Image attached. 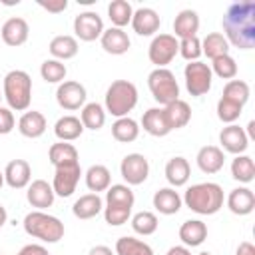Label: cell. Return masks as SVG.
Masks as SVG:
<instances>
[{"label":"cell","mask_w":255,"mask_h":255,"mask_svg":"<svg viewBox=\"0 0 255 255\" xmlns=\"http://www.w3.org/2000/svg\"><path fill=\"white\" fill-rule=\"evenodd\" d=\"M221 26L229 46L251 50L255 46V2L241 0L229 4L221 18Z\"/></svg>","instance_id":"1"},{"label":"cell","mask_w":255,"mask_h":255,"mask_svg":"<svg viewBox=\"0 0 255 255\" xmlns=\"http://www.w3.org/2000/svg\"><path fill=\"white\" fill-rule=\"evenodd\" d=\"M181 201L185 203L187 209H191L197 215H215L225 201L223 187L213 181H201L193 183L185 189Z\"/></svg>","instance_id":"2"},{"label":"cell","mask_w":255,"mask_h":255,"mask_svg":"<svg viewBox=\"0 0 255 255\" xmlns=\"http://www.w3.org/2000/svg\"><path fill=\"white\" fill-rule=\"evenodd\" d=\"M2 98L14 112H26L32 102V78L24 70H10L2 82Z\"/></svg>","instance_id":"3"},{"label":"cell","mask_w":255,"mask_h":255,"mask_svg":"<svg viewBox=\"0 0 255 255\" xmlns=\"http://www.w3.org/2000/svg\"><path fill=\"white\" fill-rule=\"evenodd\" d=\"M135 106H137V88L133 82L116 80L110 84L104 98V110L108 114H112L116 120L126 118Z\"/></svg>","instance_id":"4"},{"label":"cell","mask_w":255,"mask_h":255,"mask_svg":"<svg viewBox=\"0 0 255 255\" xmlns=\"http://www.w3.org/2000/svg\"><path fill=\"white\" fill-rule=\"evenodd\" d=\"M24 231L34 237V239H40L44 243H58L62 237H64V223L56 217V215H50L46 211H30L26 213L24 221Z\"/></svg>","instance_id":"5"},{"label":"cell","mask_w":255,"mask_h":255,"mask_svg":"<svg viewBox=\"0 0 255 255\" xmlns=\"http://www.w3.org/2000/svg\"><path fill=\"white\" fill-rule=\"evenodd\" d=\"M147 88L159 106H167L179 100V84L175 80V74L167 68L151 70L147 76Z\"/></svg>","instance_id":"6"},{"label":"cell","mask_w":255,"mask_h":255,"mask_svg":"<svg viewBox=\"0 0 255 255\" xmlns=\"http://www.w3.org/2000/svg\"><path fill=\"white\" fill-rule=\"evenodd\" d=\"M183 78H185V88L189 92V96L193 98H201L211 90L213 84V74L209 64L197 60V62H189L183 68Z\"/></svg>","instance_id":"7"},{"label":"cell","mask_w":255,"mask_h":255,"mask_svg":"<svg viewBox=\"0 0 255 255\" xmlns=\"http://www.w3.org/2000/svg\"><path fill=\"white\" fill-rule=\"evenodd\" d=\"M179 50V42L173 34H155L147 48V58L155 68H165Z\"/></svg>","instance_id":"8"},{"label":"cell","mask_w":255,"mask_h":255,"mask_svg":"<svg viewBox=\"0 0 255 255\" xmlns=\"http://www.w3.org/2000/svg\"><path fill=\"white\" fill-rule=\"evenodd\" d=\"M86 98H88V92H86L84 84H80L76 80H64L62 84H58L56 102L62 110H66V112L82 110L86 106Z\"/></svg>","instance_id":"9"},{"label":"cell","mask_w":255,"mask_h":255,"mask_svg":"<svg viewBox=\"0 0 255 255\" xmlns=\"http://www.w3.org/2000/svg\"><path fill=\"white\" fill-rule=\"evenodd\" d=\"M82 177V167L78 163H68V165H58L54 167V179H52V189L58 197H70Z\"/></svg>","instance_id":"10"},{"label":"cell","mask_w":255,"mask_h":255,"mask_svg":"<svg viewBox=\"0 0 255 255\" xmlns=\"http://www.w3.org/2000/svg\"><path fill=\"white\" fill-rule=\"evenodd\" d=\"M120 173L126 185H141L149 175V161L141 153H128L120 163Z\"/></svg>","instance_id":"11"},{"label":"cell","mask_w":255,"mask_h":255,"mask_svg":"<svg viewBox=\"0 0 255 255\" xmlns=\"http://www.w3.org/2000/svg\"><path fill=\"white\" fill-rule=\"evenodd\" d=\"M104 20L98 12L94 10H86L80 12L74 18V32H76V40L80 38L82 42H94L104 34Z\"/></svg>","instance_id":"12"},{"label":"cell","mask_w":255,"mask_h":255,"mask_svg":"<svg viewBox=\"0 0 255 255\" xmlns=\"http://www.w3.org/2000/svg\"><path fill=\"white\" fill-rule=\"evenodd\" d=\"M219 143L225 151H229L233 155H241L249 147V137H247V133L241 126L229 124L219 131Z\"/></svg>","instance_id":"13"},{"label":"cell","mask_w":255,"mask_h":255,"mask_svg":"<svg viewBox=\"0 0 255 255\" xmlns=\"http://www.w3.org/2000/svg\"><path fill=\"white\" fill-rule=\"evenodd\" d=\"M26 199L32 207H36L38 211H44L54 205L56 193L52 189V183H48L46 179H34L26 187Z\"/></svg>","instance_id":"14"},{"label":"cell","mask_w":255,"mask_h":255,"mask_svg":"<svg viewBox=\"0 0 255 255\" xmlns=\"http://www.w3.org/2000/svg\"><path fill=\"white\" fill-rule=\"evenodd\" d=\"M129 24H131V28L137 36H153L161 26V18L153 8L141 6V8L133 10V16H131Z\"/></svg>","instance_id":"15"},{"label":"cell","mask_w":255,"mask_h":255,"mask_svg":"<svg viewBox=\"0 0 255 255\" xmlns=\"http://www.w3.org/2000/svg\"><path fill=\"white\" fill-rule=\"evenodd\" d=\"M0 36L4 40L6 46H12V48H18L22 44H26L28 36H30V26L24 18L20 16H12L8 18L4 24H2V30H0Z\"/></svg>","instance_id":"16"},{"label":"cell","mask_w":255,"mask_h":255,"mask_svg":"<svg viewBox=\"0 0 255 255\" xmlns=\"http://www.w3.org/2000/svg\"><path fill=\"white\" fill-rule=\"evenodd\" d=\"M32 181V167L26 159H12L4 167V183L12 189H24Z\"/></svg>","instance_id":"17"},{"label":"cell","mask_w":255,"mask_h":255,"mask_svg":"<svg viewBox=\"0 0 255 255\" xmlns=\"http://www.w3.org/2000/svg\"><path fill=\"white\" fill-rule=\"evenodd\" d=\"M100 44H102V48H104L108 54H112V56H122V54H126V52L129 50L131 40H129V36H128V32H126L124 28H114V26H110V28L104 30V34L100 36Z\"/></svg>","instance_id":"18"},{"label":"cell","mask_w":255,"mask_h":255,"mask_svg":"<svg viewBox=\"0 0 255 255\" xmlns=\"http://www.w3.org/2000/svg\"><path fill=\"white\" fill-rule=\"evenodd\" d=\"M225 203H227V209L231 213H235V215H249L255 209V193L249 187L241 185V187H235V189L229 191Z\"/></svg>","instance_id":"19"},{"label":"cell","mask_w":255,"mask_h":255,"mask_svg":"<svg viewBox=\"0 0 255 255\" xmlns=\"http://www.w3.org/2000/svg\"><path fill=\"white\" fill-rule=\"evenodd\" d=\"M195 161H197V167L203 171V173H217L223 169V163H225V153L221 147L217 145H203L199 147L197 155H195Z\"/></svg>","instance_id":"20"},{"label":"cell","mask_w":255,"mask_h":255,"mask_svg":"<svg viewBox=\"0 0 255 255\" xmlns=\"http://www.w3.org/2000/svg\"><path fill=\"white\" fill-rule=\"evenodd\" d=\"M46 128H48V122H46L44 114L42 112H36V110L24 112L20 116V120H18V131L24 137H30V139L42 137L44 131H46Z\"/></svg>","instance_id":"21"},{"label":"cell","mask_w":255,"mask_h":255,"mask_svg":"<svg viewBox=\"0 0 255 255\" xmlns=\"http://www.w3.org/2000/svg\"><path fill=\"white\" fill-rule=\"evenodd\" d=\"M141 128H143L145 133H149L153 137H165L171 131L169 126H167L163 108H149V110H145L143 116H141Z\"/></svg>","instance_id":"22"},{"label":"cell","mask_w":255,"mask_h":255,"mask_svg":"<svg viewBox=\"0 0 255 255\" xmlns=\"http://www.w3.org/2000/svg\"><path fill=\"white\" fill-rule=\"evenodd\" d=\"M153 207L155 211H159L161 215H175L183 201H181V195L173 189V187H159L155 193H153Z\"/></svg>","instance_id":"23"},{"label":"cell","mask_w":255,"mask_h":255,"mask_svg":"<svg viewBox=\"0 0 255 255\" xmlns=\"http://www.w3.org/2000/svg\"><path fill=\"white\" fill-rule=\"evenodd\" d=\"M104 211V199L98 193H86L80 195L74 205H72V213L78 219H94L96 215H100Z\"/></svg>","instance_id":"24"},{"label":"cell","mask_w":255,"mask_h":255,"mask_svg":"<svg viewBox=\"0 0 255 255\" xmlns=\"http://www.w3.org/2000/svg\"><path fill=\"white\" fill-rule=\"evenodd\" d=\"M189 175H191V167L183 155H175L165 163V179L173 189L185 185L189 181Z\"/></svg>","instance_id":"25"},{"label":"cell","mask_w":255,"mask_h":255,"mask_svg":"<svg viewBox=\"0 0 255 255\" xmlns=\"http://www.w3.org/2000/svg\"><path fill=\"white\" fill-rule=\"evenodd\" d=\"M197 30H199V16H197L195 10L185 8L175 16V20H173V36L177 40L197 36Z\"/></svg>","instance_id":"26"},{"label":"cell","mask_w":255,"mask_h":255,"mask_svg":"<svg viewBox=\"0 0 255 255\" xmlns=\"http://www.w3.org/2000/svg\"><path fill=\"white\" fill-rule=\"evenodd\" d=\"M179 239L185 247H199L207 239V225L201 219H187L179 227Z\"/></svg>","instance_id":"27"},{"label":"cell","mask_w":255,"mask_h":255,"mask_svg":"<svg viewBox=\"0 0 255 255\" xmlns=\"http://www.w3.org/2000/svg\"><path fill=\"white\" fill-rule=\"evenodd\" d=\"M50 54L54 60H60V62H66V60H72L80 46H78V40L70 34H60V36H54L50 40V46H48Z\"/></svg>","instance_id":"28"},{"label":"cell","mask_w":255,"mask_h":255,"mask_svg":"<svg viewBox=\"0 0 255 255\" xmlns=\"http://www.w3.org/2000/svg\"><path fill=\"white\" fill-rule=\"evenodd\" d=\"M163 108V114H165V120H167V126L169 129H179V128H185L191 120V108L187 102L183 100H175L167 106H161Z\"/></svg>","instance_id":"29"},{"label":"cell","mask_w":255,"mask_h":255,"mask_svg":"<svg viewBox=\"0 0 255 255\" xmlns=\"http://www.w3.org/2000/svg\"><path fill=\"white\" fill-rule=\"evenodd\" d=\"M84 179H86V187L92 191V193H100V191H106L110 185H112V173L106 165L102 163H96V165H90L84 173Z\"/></svg>","instance_id":"30"},{"label":"cell","mask_w":255,"mask_h":255,"mask_svg":"<svg viewBox=\"0 0 255 255\" xmlns=\"http://www.w3.org/2000/svg\"><path fill=\"white\" fill-rule=\"evenodd\" d=\"M54 133L60 141H74L84 133V126L76 116H62L54 124Z\"/></svg>","instance_id":"31"},{"label":"cell","mask_w":255,"mask_h":255,"mask_svg":"<svg viewBox=\"0 0 255 255\" xmlns=\"http://www.w3.org/2000/svg\"><path fill=\"white\" fill-rule=\"evenodd\" d=\"M48 159L54 167L58 165H68V163H78L80 161V155H78V149L70 143V141H58V143H52L50 149H48Z\"/></svg>","instance_id":"32"},{"label":"cell","mask_w":255,"mask_h":255,"mask_svg":"<svg viewBox=\"0 0 255 255\" xmlns=\"http://www.w3.org/2000/svg\"><path fill=\"white\" fill-rule=\"evenodd\" d=\"M112 135H114V139L120 141V143H131V141H135L137 135H139V124H137L133 118H129V116L118 118V120L112 124Z\"/></svg>","instance_id":"33"},{"label":"cell","mask_w":255,"mask_h":255,"mask_svg":"<svg viewBox=\"0 0 255 255\" xmlns=\"http://www.w3.org/2000/svg\"><path fill=\"white\" fill-rule=\"evenodd\" d=\"M80 122L84 126V129H92V131H98L104 128L106 124V110L102 104L98 102H90L82 108L80 112Z\"/></svg>","instance_id":"34"},{"label":"cell","mask_w":255,"mask_h":255,"mask_svg":"<svg viewBox=\"0 0 255 255\" xmlns=\"http://www.w3.org/2000/svg\"><path fill=\"white\" fill-rule=\"evenodd\" d=\"M231 177L239 183H251L255 179V161L251 155L241 153L231 161Z\"/></svg>","instance_id":"35"},{"label":"cell","mask_w":255,"mask_h":255,"mask_svg":"<svg viewBox=\"0 0 255 255\" xmlns=\"http://www.w3.org/2000/svg\"><path fill=\"white\" fill-rule=\"evenodd\" d=\"M201 54H205L209 60H215L219 56L229 54V42L221 32H209L201 40Z\"/></svg>","instance_id":"36"},{"label":"cell","mask_w":255,"mask_h":255,"mask_svg":"<svg viewBox=\"0 0 255 255\" xmlns=\"http://www.w3.org/2000/svg\"><path fill=\"white\" fill-rule=\"evenodd\" d=\"M131 16H133V8L128 0H112L108 4V18L114 28L128 26L131 22Z\"/></svg>","instance_id":"37"},{"label":"cell","mask_w":255,"mask_h":255,"mask_svg":"<svg viewBox=\"0 0 255 255\" xmlns=\"http://www.w3.org/2000/svg\"><path fill=\"white\" fill-rule=\"evenodd\" d=\"M135 195L129 185L126 183H112L106 189V205H122V207H133Z\"/></svg>","instance_id":"38"},{"label":"cell","mask_w":255,"mask_h":255,"mask_svg":"<svg viewBox=\"0 0 255 255\" xmlns=\"http://www.w3.org/2000/svg\"><path fill=\"white\" fill-rule=\"evenodd\" d=\"M116 255H153V249L141 241V239H135V237H120L116 241Z\"/></svg>","instance_id":"39"},{"label":"cell","mask_w":255,"mask_h":255,"mask_svg":"<svg viewBox=\"0 0 255 255\" xmlns=\"http://www.w3.org/2000/svg\"><path fill=\"white\" fill-rule=\"evenodd\" d=\"M66 74H68L66 64L60 62V60H54V58L44 60L42 66H40V76L48 84H62L66 80Z\"/></svg>","instance_id":"40"},{"label":"cell","mask_w":255,"mask_h":255,"mask_svg":"<svg viewBox=\"0 0 255 255\" xmlns=\"http://www.w3.org/2000/svg\"><path fill=\"white\" fill-rule=\"evenodd\" d=\"M157 225H159L157 215L151 211H137L135 215H131V229L137 235H143V237L153 235L157 231Z\"/></svg>","instance_id":"41"},{"label":"cell","mask_w":255,"mask_h":255,"mask_svg":"<svg viewBox=\"0 0 255 255\" xmlns=\"http://www.w3.org/2000/svg\"><path fill=\"white\" fill-rule=\"evenodd\" d=\"M249 96H251V88L245 80H229L223 88V96L225 100H231L239 106H245L249 102Z\"/></svg>","instance_id":"42"},{"label":"cell","mask_w":255,"mask_h":255,"mask_svg":"<svg viewBox=\"0 0 255 255\" xmlns=\"http://www.w3.org/2000/svg\"><path fill=\"white\" fill-rule=\"evenodd\" d=\"M209 68H211V74H215L221 80H235V76H237V62L229 54L211 60Z\"/></svg>","instance_id":"43"},{"label":"cell","mask_w":255,"mask_h":255,"mask_svg":"<svg viewBox=\"0 0 255 255\" xmlns=\"http://www.w3.org/2000/svg\"><path fill=\"white\" fill-rule=\"evenodd\" d=\"M241 112H243V106H239V104H235V102H231V100H225V98H219V102H217V118L223 122V124H235L237 120H239V116H241Z\"/></svg>","instance_id":"44"},{"label":"cell","mask_w":255,"mask_h":255,"mask_svg":"<svg viewBox=\"0 0 255 255\" xmlns=\"http://www.w3.org/2000/svg\"><path fill=\"white\" fill-rule=\"evenodd\" d=\"M179 42V50L177 54L187 60V62H197L199 56H201V40L197 36H191V38H183V40H177Z\"/></svg>","instance_id":"45"},{"label":"cell","mask_w":255,"mask_h":255,"mask_svg":"<svg viewBox=\"0 0 255 255\" xmlns=\"http://www.w3.org/2000/svg\"><path fill=\"white\" fill-rule=\"evenodd\" d=\"M131 217V207H122V205H104V219L108 225H124Z\"/></svg>","instance_id":"46"},{"label":"cell","mask_w":255,"mask_h":255,"mask_svg":"<svg viewBox=\"0 0 255 255\" xmlns=\"http://www.w3.org/2000/svg\"><path fill=\"white\" fill-rule=\"evenodd\" d=\"M16 126V120H14V114L10 108L6 106H0V135H6L14 129Z\"/></svg>","instance_id":"47"},{"label":"cell","mask_w":255,"mask_h":255,"mask_svg":"<svg viewBox=\"0 0 255 255\" xmlns=\"http://www.w3.org/2000/svg\"><path fill=\"white\" fill-rule=\"evenodd\" d=\"M38 6L52 14H60L68 8V0H38Z\"/></svg>","instance_id":"48"},{"label":"cell","mask_w":255,"mask_h":255,"mask_svg":"<svg viewBox=\"0 0 255 255\" xmlns=\"http://www.w3.org/2000/svg\"><path fill=\"white\" fill-rule=\"evenodd\" d=\"M16 255H50V253H48V249H46L44 245H40V243H28V245H24Z\"/></svg>","instance_id":"49"},{"label":"cell","mask_w":255,"mask_h":255,"mask_svg":"<svg viewBox=\"0 0 255 255\" xmlns=\"http://www.w3.org/2000/svg\"><path fill=\"white\" fill-rule=\"evenodd\" d=\"M235 255H255V247L249 241H241L235 249Z\"/></svg>","instance_id":"50"},{"label":"cell","mask_w":255,"mask_h":255,"mask_svg":"<svg viewBox=\"0 0 255 255\" xmlns=\"http://www.w3.org/2000/svg\"><path fill=\"white\" fill-rule=\"evenodd\" d=\"M88 255H116L108 245H96V247H92L90 249V253Z\"/></svg>","instance_id":"51"},{"label":"cell","mask_w":255,"mask_h":255,"mask_svg":"<svg viewBox=\"0 0 255 255\" xmlns=\"http://www.w3.org/2000/svg\"><path fill=\"white\" fill-rule=\"evenodd\" d=\"M165 255H191V251L185 245H175V247H169Z\"/></svg>","instance_id":"52"},{"label":"cell","mask_w":255,"mask_h":255,"mask_svg":"<svg viewBox=\"0 0 255 255\" xmlns=\"http://www.w3.org/2000/svg\"><path fill=\"white\" fill-rule=\"evenodd\" d=\"M6 221H8V211H6V207L0 203V227H4Z\"/></svg>","instance_id":"53"},{"label":"cell","mask_w":255,"mask_h":255,"mask_svg":"<svg viewBox=\"0 0 255 255\" xmlns=\"http://www.w3.org/2000/svg\"><path fill=\"white\" fill-rule=\"evenodd\" d=\"M245 133H247V137H249V139H253V137H255V122H253V120L247 124V131H245Z\"/></svg>","instance_id":"54"},{"label":"cell","mask_w":255,"mask_h":255,"mask_svg":"<svg viewBox=\"0 0 255 255\" xmlns=\"http://www.w3.org/2000/svg\"><path fill=\"white\" fill-rule=\"evenodd\" d=\"M4 4H6V6H14V4H20V0H6Z\"/></svg>","instance_id":"55"},{"label":"cell","mask_w":255,"mask_h":255,"mask_svg":"<svg viewBox=\"0 0 255 255\" xmlns=\"http://www.w3.org/2000/svg\"><path fill=\"white\" fill-rule=\"evenodd\" d=\"M2 185H4V171H0V189H2Z\"/></svg>","instance_id":"56"},{"label":"cell","mask_w":255,"mask_h":255,"mask_svg":"<svg viewBox=\"0 0 255 255\" xmlns=\"http://www.w3.org/2000/svg\"><path fill=\"white\" fill-rule=\"evenodd\" d=\"M199 255H211V253H209V251H201Z\"/></svg>","instance_id":"57"},{"label":"cell","mask_w":255,"mask_h":255,"mask_svg":"<svg viewBox=\"0 0 255 255\" xmlns=\"http://www.w3.org/2000/svg\"><path fill=\"white\" fill-rule=\"evenodd\" d=\"M0 100H2V94H0Z\"/></svg>","instance_id":"58"}]
</instances>
